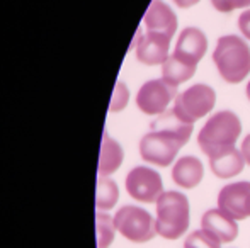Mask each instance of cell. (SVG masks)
I'll return each mask as SVG.
<instances>
[{"label": "cell", "instance_id": "6da1fadb", "mask_svg": "<svg viewBox=\"0 0 250 248\" xmlns=\"http://www.w3.org/2000/svg\"><path fill=\"white\" fill-rule=\"evenodd\" d=\"M192 129L194 126L182 121L172 109L165 111L151 121L150 131L140 139V156L160 169L170 167L181 148L191 139Z\"/></svg>", "mask_w": 250, "mask_h": 248}, {"label": "cell", "instance_id": "7a4b0ae2", "mask_svg": "<svg viewBox=\"0 0 250 248\" xmlns=\"http://www.w3.org/2000/svg\"><path fill=\"white\" fill-rule=\"evenodd\" d=\"M155 225H157V235L165 240H179L182 235L188 233L189 223H191V208L189 199L182 192L167 191L158 197L155 202Z\"/></svg>", "mask_w": 250, "mask_h": 248}, {"label": "cell", "instance_id": "3957f363", "mask_svg": "<svg viewBox=\"0 0 250 248\" xmlns=\"http://www.w3.org/2000/svg\"><path fill=\"white\" fill-rule=\"evenodd\" d=\"M213 63L227 83H240L250 73V46L240 36H221L213 51Z\"/></svg>", "mask_w": 250, "mask_h": 248}, {"label": "cell", "instance_id": "277c9868", "mask_svg": "<svg viewBox=\"0 0 250 248\" xmlns=\"http://www.w3.org/2000/svg\"><path fill=\"white\" fill-rule=\"evenodd\" d=\"M242 134V121L231 111L214 113L198 134V145L206 156L233 148Z\"/></svg>", "mask_w": 250, "mask_h": 248}, {"label": "cell", "instance_id": "5b68a950", "mask_svg": "<svg viewBox=\"0 0 250 248\" xmlns=\"http://www.w3.org/2000/svg\"><path fill=\"white\" fill-rule=\"evenodd\" d=\"M116 231L133 243H146L157 236V225L153 216L138 206H123L116 211Z\"/></svg>", "mask_w": 250, "mask_h": 248}, {"label": "cell", "instance_id": "8992f818", "mask_svg": "<svg viewBox=\"0 0 250 248\" xmlns=\"http://www.w3.org/2000/svg\"><path fill=\"white\" fill-rule=\"evenodd\" d=\"M216 104V92L206 83H194L174 100V111L182 121L194 124L201 117L208 116Z\"/></svg>", "mask_w": 250, "mask_h": 248}, {"label": "cell", "instance_id": "52a82bcc", "mask_svg": "<svg viewBox=\"0 0 250 248\" xmlns=\"http://www.w3.org/2000/svg\"><path fill=\"white\" fill-rule=\"evenodd\" d=\"M177 97V85H172L164 78L145 82L136 94V106L143 114L160 116L167 111L168 104Z\"/></svg>", "mask_w": 250, "mask_h": 248}, {"label": "cell", "instance_id": "ba28073f", "mask_svg": "<svg viewBox=\"0 0 250 248\" xmlns=\"http://www.w3.org/2000/svg\"><path fill=\"white\" fill-rule=\"evenodd\" d=\"M126 191L135 201L155 204L164 194V182L157 170L150 167H133L126 175Z\"/></svg>", "mask_w": 250, "mask_h": 248}, {"label": "cell", "instance_id": "9c48e42d", "mask_svg": "<svg viewBox=\"0 0 250 248\" xmlns=\"http://www.w3.org/2000/svg\"><path fill=\"white\" fill-rule=\"evenodd\" d=\"M170 41L172 38L162 33H153V31H142V27L136 33L133 39V46L136 48V58L143 65H164L170 55Z\"/></svg>", "mask_w": 250, "mask_h": 248}, {"label": "cell", "instance_id": "30bf717a", "mask_svg": "<svg viewBox=\"0 0 250 248\" xmlns=\"http://www.w3.org/2000/svg\"><path fill=\"white\" fill-rule=\"evenodd\" d=\"M218 208L235 221L250 218V182H231L218 194Z\"/></svg>", "mask_w": 250, "mask_h": 248}, {"label": "cell", "instance_id": "8fae6325", "mask_svg": "<svg viewBox=\"0 0 250 248\" xmlns=\"http://www.w3.org/2000/svg\"><path fill=\"white\" fill-rule=\"evenodd\" d=\"M208 51V39L206 34L198 27H186L179 34L177 44L172 53V57L186 65L198 68V63L203 60V57Z\"/></svg>", "mask_w": 250, "mask_h": 248}, {"label": "cell", "instance_id": "7c38bea8", "mask_svg": "<svg viewBox=\"0 0 250 248\" xmlns=\"http://www.w3.org/2000/svg\"><path fill=\"white\" fill-rule=\"evenodd\" d=\"M201 228L214 235L221 243H231L238 236V225L220 208L208 209L201 218Z\"/></svg>", "mask_w": 250, "mask_h": 248}, {"label": "cell", "instance_id": "4fadbf2b", "mask_svg": "<svg viewBox=\"0 0 250 248\" xmlns=\"http://www.w3.org/2000/svg\"><path fill=\"white\" fill-rule=\"evenodd\" d=\"M143 26L146 31L174 38V33L177 31V16L164 0H153L143 17Z\"/></svg>", "mask_w": 250, "mask_h": 248}, {"label": "cell", "instance_id": "5bb4252c", "mask_svg": "<svg viewBox=\"0 0 250 248\" xmlns=\"http://www.w3.org/2000/svg\"><path fill=\"white\" fill-rule=\"evenodd\" d=\"M209 158V169L218 179H233V177L240 175L245 169V160L244 155L238 148H228L223 150L220 153H214V155L208 156Z\"/></svg>", "mask_w": 250, "mask_h": 248}, {"label": "cell", "instance_id": "9a60e30c", "mask_svg": "<svg viewBox=\"0 0 250 248\" xmlns=\"http://www.w3.org/2000/svg\"><path fill=\"white\" fill-rule=\"evenodd\" d=\"M172 180L182 189H194L204 177V167L198 156H182L172 167Z\"/></svg>", "mask_w": 250, "mask_h": 248}, {"label": "cell", "instance_id": "2e32d148", "mask_svg": "<svg viewBox=\"0 0 250 248\" xmlns=\"http://www.w3.org/2000/svg\"><path fill=\"white\" fill-rule=\"evenodd\" d=\"M123 160H125L123 146L116 139H112L107 134V131H104L99 155V167H97L99 177H111L114 172H118L119 167L123 165Z\"/></svg>", "mask_w": 250, "mask_h": 248}, {"label": "cell", "instance_id": "e0dca14e", "mask_svg": "<svg viewBox=\"0 0 250 248\" xmlns=\"http://www.w3.org/2000/svg\"><path fill=\"white\" fill-rule=\"evenodd\" d=\"M119 199V187L109 177H99L96 189V208L97 211L107 212L112 208H116Z\"/></svg>", "mask_w": 250, "mask_h": 248}, {"label": "cell", "instance_id": "ac0fdd59", "mask_svg": "<svg viewBox=\"0 0 250 248\" xmlns=\"http://www.w3.org/2000/svg\"><path fill=\"white\" fill-rule=\"evenodd\" d=\"M194 73H196V68L179 61L177 58H174L172 55L165 60L164 65H162V78L177 87L181 85V83L188 82L189 78H192Z\"/></svg>", "mask_w": 250, "mask_h": 248}, {"label": "cell", "instance_id": "d6986e66", "mask_svg": "<svg viewBox=\"0 0 250 248\" xmlns=\"http://www.w3.org/2000/svg\"><path fill=\"white\" fill-rule=\"evenodd\" d=\"M96 233H97V248H109L111 243L114 242V218L107 212L99 211L96 214Z\"/></svg>", "mask_w": 250, "mask_h": 248}, {"label": "cell", "instance_id": "ffe728a7", "mask_svg": "<svg viewBox=\"0 0 250 248\" xmlns=\"http://www.w3.org/2000/svg\"><path fill=\"white\" fill-rule=\"evenodd\" d=\"M223 243L206 229H196L184 240V248H221Z\"/></svg>", "mask_w": 250, "mask_h": 248}, {"label": "cell", "instance_id": "44dd1931", "mask_svg": "<svg viewBox=\"0 0 250 248\" xmlns=\"http://www.w3.org/2000/svg\"><path fill=\"white\" fill-rule=\"evenodd\" d=\"M129 100V90L125 82H118L114 87V92L111 97V104H109V113H121Z\"/></svg>", "mask_w": 250, "mask_h": 248}, {"label": "cell", "instance_id": "7402d4cb", "mask_svg": "<svg viewBox=\"0 0 250 248\" xmlns=\"http://www.w3.org/2000/svg\"><path fill=\"white\" fill-rule=\"evenodd\" d=\"M211 3H213V7L218 12H223V14L250 7V0H211Z\"/></svg>", "mask_w": 250, "mask_h": 248}, {"label": "cell", "instance_id": "603a6c76", "mask_svg": "<svg viewBox=\"0 0 250 248\" xmlns=\"http://www.w3.org/2000/svg\"><path fill=\"white\" fill-rule=\"evenodd\" d=\"M238 29H240L242 34L250 41V9L244 10V12L238 16Z\"/></svg>", "mask_w": 250, "mask_h": 248}, {"label": "cell", "instance_id": "cb8c5ba5", "mask_svg": "<svg viewBox=\"0 0 250 248\" xmlns=\"http://www.w3.org/2000/svg\"><path fill=\"white\" fill-rule=\"evenodd\" d=\"M242 155H244V160L245 163L250 167V134H247L244 138V141H242V148H240Z\"/></svg>", "mask_w": 250, "mask_h": 248}, {"label": "cell", "instance_id": "d4e9b609", "mask_svg": "<svg viewBox=\"0 0 250 248\" xmlns=\"http://www.w3.org/2000/svg\"><path fill=\"white\" fill-rule=\"evenodd\" d=\"M198 2H201V0H174L175 5L182 7V9H188V7H192L196 5Z\"/></svg>", "mask_w": 250, "mask_h": 248}, {"label": "cell", "instance_id": "484cf974", "mask_svg": "<svg viewBox=\"0 0 250 248\" xmlns=\"http://www.w3.org/2000/svg\"><path fill=\"white\" fill-rule=\"evenodd\" d=\"M245 94H247V99L250 100V82L247 83V90H245Z\"/></svg>", "mask_w": 250, "mask_h": 248}]
</instances>
